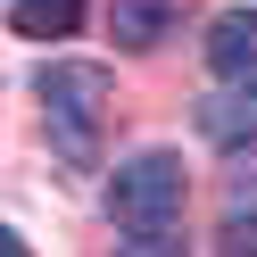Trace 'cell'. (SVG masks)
<instances>
[{"mask_svg": "<svg viewBox=\"0 0 257 257\" xmlns=\"http://www.w3.org/2000/svg\"><path fill=\"white\" fill-rule=\"evenodd\" d=\"M183 199H191V174H183V158H174V150H133L116 174H108V216H116L124 249H141V257L174 249Z\"/></svg>", "mask_w": 257, "mask_h": 257, "instance_id": "1", "label": "cell"}, {"mask_svg": "<svg viewBox=\"0 0 257 257\" xmlns=\"http://www.w3.org/2000/svg\"><path fill=\"white\" fill-rule=\"evenodd\" d=\"M42 116H50L58 150L67 158H91L100 150V124H108V67H83V58H58L42 67Z\"/></svg>", "mask_w": 257, "mask_h": 257, "instance_id": "2", "label": "cell"}, {"mask_svg": "<svg viewBox=\"0 0 257 257\" xmlns=\"http://www.w3.org/2000/svg\"><path fill=\"white\" fill-rule=\"evenodd\" d=\"M183 34V0H108V42L116 50H166Z\"/></svg>", "mask_w": 257, "mask_h": 257, "instance_id": "3", "label": "cell"}, {"mask_svg": "<svg viewBox=\"0 0 257 257\" xmlns=\"http://www.w3.org/2000/svg\"><path fill=\"white\" fill-rule=\"evenodd\" d=\"M207 67H216L224 83H249L257 75V9H224V17L207 25Z\"/></svg>", "mask_w": 257, "mask_h": 257, "instance_id": "4", "label": "cell"}, {"mask_svg": "<svg viewBox=\"0 0 257 257\" xmlns=\"http://www.w3.org/2000/svg\"><path fill=\"white\" fill-rule=\"evenodd\" d=\"M199 133L216 141V150H240V141L257 133V91H216V100L199 108Z\"/></svg>", "mask_w": 257, "mask_h": 257, "instance_id": "5", "label": "cell"}, {"mask_svg": "<svg viewBox=\"0 0 257 257\" xmlns=\"http://www.w3.org/2000/svg\"><path fill=\"white\" fill-rule=\"evenodd\" d=\"M9 25L25 42H67L83 25V0H9Z\"/></svg>", "mask_w": 257, "mask_h": 257, "instance_id": "6", "label": "cell"}, {"mask_svg": "<svg viewBox=\"0 0 257 257\" xmlns=\"http://www.w3.org/2000/svg\"><path fill=\"white\" fill-rule=\"evenodd\" d=\"M216 249H232V257H257V216H224Z\"/></svg>", "mask_w": 257, "mask_h": 257, "instance_id": "7", "label": "cell"}, {"mask_svg": "<svg viewBox=\"0 0 257 257\" xmlns=\"http://www.w3.org/2000/svg\"><path fill=\"white\" fill-rule=\"evenodd\" d=\"M240 183H257V133L240 141Z\"/></svg>", "mask_w": 257, "mask_h": 257, "instance_id": "8", "label": "cell"}, {"mask_svg": "<svg viewBox=\"0 0 257 257\" xmlns=\"http://www.w3.org/2000/svg\"><path fill=\"white\" fill-rule=\"evenodd\" d=\"M0 257H25V240H17V232H9V224H0Z\"/></svg>", "mask_w": 257, "mask_h": 257, "instance_id": "9", "label": "cell"}]
</instances>
